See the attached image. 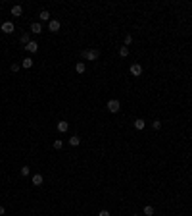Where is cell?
<instances>
[{
	"label": "cell",
	"mask_w": 192,
	"mask_h": 216,
	"mask_svg": "<svg viewBox=\"0 0 192 216\" xmlns=\"http://www.w3.org/2000/svg\"><path fill=\"white\" fill-rule=\"evenodd\" d=\"M21 14H23V8H21V6H12V15L19 18Z\"/></svg>",
	"instance_id": "obj_15"
},
{
	"label": "cell",
	"mask_w": 192,
	"mask_h": 216,
	"mask_svg": "<svg viewBox=\"0 0 192 216\" xmlns=\"http://www.w3.org/2000/svg\"><path fill=\"white\" fill-rule=\"evenodd\" d=\"M98 216H112V214H110V210H100Z\"/></svg>",
	"instance_id": "obj_24"
},
{
	"label": "cell",
	"mask_w": 192,
	"mask_h": 216,
	"mask_svg": "<svg viewBox=\"0 0 192 216\" xmlns=\"http://www.w3.org/2000/svg\"><path fill=\"white\" fill-rule=\"evenodd\" d=\"M62 147H64V141H62V139H56V141H54V149H56V150H60Z\"/></svg>",
	"instance_id": "obj_19"
},
{
	"label": "cell",
	"mask_w": 192,
	"mask_h": 216,
	"mask_svg": "<svg viewBox=\"0 0 192 216\" xmlns=\"http://www.w3.org/2000/svg\"><path fill=\"white\" fill-rule=\"evenodd\" d=\"M131 75H134V77L142 75V66L140 64H133V66H131Z\"/></svg>",
	"instance_id": "obj_6"
},
{
	"label": "cell",
	"mask_w": 192,
	"mask_h": 216,
	"mask_svg": "<svg viewBox=\"0 0 192 216\" xmlns=\"http://www.w3.org/2000/svg\"><path fill=\"white\" fill-rule=\"evenodd\" d=\"M10 70H12V72H19V64H18V62H14V64L10 66Z\"/></svg>",
	"instance_id": "obj_23"
},
{
	"label": "cell",
	"mask_w": 192,
	"mask_h": 216,
	"mask_svg": "<svg viewBox=\"0 0 192 216\" xmlns=\"http://www.w3.org/2000/svg\"><path fill=\"white\" fill-rule=\"evenodd\" d=\"M131 43H133V37H131V35H125V46H129Z\"/></svg>",
	"instance_id": "obj_22"
},
{
	"label": "cell",
	"mask_w": 192,
	"mask_h": 216,
	"mask_svg": "<svg viewBox=\"0 0 192 216\" xmlns=\"http://www.w3.org/2000/svg\"><path fill=\"white\" fill-rule=\"evenodd\" d=\"M60 27H62V23H60L58 19H50V21H48V31H50V33H58Z\"/></svg>",
	"instance_id": "obj_3"
},
{
	"label": "cell",
	"mask_w": 192,
	"mask_h": 216,
	"mask_svg": "<svg viewBox=\"0 0 192 216\" xmlns=\"http://www.w3.org/2000/svg\"><path fill=\"white\" fill-rule=\"evenodd\" d=\"M69 145H71V147H79L81 145V137L79 135H71V137H69Z\"/></svg>",
	"instance_id": "obj_12"
},
{
	"label": "cell",
	"mask_w": 192,
	"mask_h": 216,
	"mask_svg": "<svg viewBox=\"0 0 192 216\" xmlns=\"http://www.w3.org/2000/svg\"><path fill=\"white\" fill-rule=\"evenodd\" d=\"M144 128H146V122L142 120V118H137V120H134V129L140 131V129H144Z\"/></svg>",
	"instance_id": "obj_11"
},
{
	"label": "cell",
	"mask_w": 192,
	"mask_h": 216,
	"mask_svg": "<svg viewBox=\"0 0 192 216\" xmlns=\"http://www.w3.org/2000/svg\"><path fill=\"white\" fill-rule=\"evenodd\" d=\"M160 128H161V122H160V120H154V122H152V129H156V131H158Z\"/></svg>",
	"instance_id": "obj_21"
},
{
	"label": "cell",
	"mask_w": 192,
	"mask_h": 216,
	"mask_svg": "<svg viewBox=\"0 0 192 216\" xmlns=\"http://www.w3.org/2000/svg\"><path fill=\"white\" fill-rule=\"evenodd\" d=\"M0 29H2L6 35H10V33H14V31H15V25L12 21H4L2 25H0Z\"/></svg>",
	"instance_id": "obj_4"
},
{
	"label": "cell",
	"mask_w": 192,
	"mask_h": 216,
	"mask_svg": "<svg viewBox=\"0 0 192 216\" xmlns=\"http://www.w3.org/2000/svg\"><path fill=\"white\" fill-rule=\"evenodd\" d=\"M25 50L29 52V54H35V52L39 50V43H35V41H31L29 44H25Z\"/></svg>",
	"instance_id": "obj_5"
},
{
	"label": "cell",
	"mask_w": 192,
	"mask_h": 216,
	"mask_svg": "<svg viewBox=\"0 0 192 216\" xmlns=\"http://www.w3.org/2000/svg\"><path fill=\"white\" fill-rule=\"evenodd\" d=\"M31 33H35V35L42 33V25H40V21H33L31 23Z\"/></svg>",
	"instance_id": "obj_7"
},
{
	"label": "cell",
	"mask_w": 192,
	"mask_h": 216,
	"mask_svg": "<svg viewBox=\"0 0 192 216\" xmlns=\"http://www.w3.org/2000/svg\"><path fill=\"white\" fill-rule=\"evenodd\" d=\"M21 66L25 68V70L33 68V58H29V56H27V58H23V60H21Z\"/></svg>",
	"instance_id": "obj_14"
},
{
	"label": "cell",
	"mask_w": 192,
	"mask_h": 216,
	"mask_svg": "<svg viewBox=\"0 0 192 216\" xmlns=\"http://www.w3.org/2000/svg\"><path fill=\"white\" fill-rule=\"evenodd\" d=\"M129 46H121L119 48V56H121V58H127V56H129Z\"/></svg>",
	"instance_id": "obj_17"
},
{
	"label": "cell",
	"mask_w": 192,
	"mask_h": 216,
	"mask_svg": "<svg viewBox=\"0 0 192 216\" xmlns=\"http://www.w3.org/2000/svg\"><path fill=\"white\" fill-rule=\"evenodd\" d=\"M106 108L110 110L112 114H115V112H119V108H121V102L117 99H112V100H108V104H106Z\"/></svg>",
	"instance_id": "obj_2"
},
{
	"label": "cell",
	"mask_w": 192,
	"mask_h": 216,
	"mask_svg": "<svg viewBox=\"0 0 192 216\" xmlns=\"http://www.w3.org/2000/svg\"><path fill=\"white\" fill-rule=\"evenodd\" d=\"M0 214H4V206L2 205H0Z\"/></svg>",
	"instance_id": "obj_25"
},
{
	"label": "cell",
	"mask_w": 192,
	"mask_h": 216,
	"mask_svg": "<svg viewBox=\"0 0 192 216\" xmlns=\"http://www.w3.org/2000/svg\"><path fill=\"white\" fill-rule=\"evenodd\" d=\"M31 181H33V185H37V187H39V185H42V181H44V178H42V176H40V174H35V176H33V178H31Z\"/></svg>",
	"instance_id": "obj_9"
},
{
	"label": "cell",
	"mask_w": 192,
	"mask_h": 216,
	"mask_svg": "<svg viewBox=\"0 0 192 216\" xmlns=\"http://www.w3.org/2000/svg\"><path fill=\"white\" fill-rule=\"evenodd\" d=\"M98 56H100V50H98V48H87V50L81 52V58H83V60H88V62H94V60H98Z\"/></svg>",
	"instance_id": "obj_1"
},
{
	"label": "cell",
	"mask_w": 192,
	"mask_h": 216,
	"mask_svg": "<svg viewBox=\"0 0 192 216\" xmlns=\"http://www.w3.org/2000/svg\"><path fill=\"white\" fill-rule=\"evenodd\" d=\"M133 216H140V214H133Z\"/></svg>",
	"instance_id": "obj_26"
},
{
	"label": "cell",
	"mask_w": 192,
	"mask_h": 216,
	"mask_svg": "<svg viewBox=\"0 0 192 216\" xmlns=\"http://www.w3.org/2000/svg\"><path fill=\"white\" fill-rule=\"evenodd\" d=\"M75 72L83 75V73L87 72V64H85V62H77V64H75Z\"/></svg>",
	"instance_id": "obj_10"
},
{
	"label": "cell",
	"mask_w": 192,
	"mask_h": 216,
	"mask_svg": "<svg viewBox=\"0 0 192 216\" xmlns=\"http://www.w3.org/2000/svg\"><path fill=\"white\" fill-rule=\"evenodd\" d=\"M39 18H40V21H50V12L48 10H40Z\"/></svg>",
	"instance_id": "obj_13"
},
{
	"label": "cell",
	"mask_w": 192,
	"mask_h": 216,
	"mask_svg": "<svg viewBox=\"0 0 192 216\" xmlns=\"http://www.w3.org/2000/svg\"><path fill=\"white\" fill-rule=\"evenodd\" d=\"M19 172H21V176H29V174H31V168H29V166H23Z\"/></svg>",
	"instance_id": "obj_20"
},
{
	"label": "cell",
	"mask_w": 192,
	"mask_h": 216,
	"mask_svg": "<svg viewBox=\"0 0 192 216\" xmlns=\"http://www.w3.org/2000/svg\"><path fill=\"white\" fill-rule=\"evenodd\" d=\"M19 43H21V44H29V43H31V37H29V33H23L21 37H19Z\"/></svg>",
	"instance_id": "obj_16"
},
{
	"label": "cell",
	"mask_w": 192,
	"mask_h": 216,
	"mask_svg": "<svg viewBox=\"0 0 192 216\" xmlns=\"http://www.w3.org/2000/svg\"><path fill=\"white\" fill-rule=\"evenodd\" d=\"M154 212H156V210H154L152 205H146V206H144V214H146V216H154Z\"/></svg>",
	"instance_id": "obj_18"
},
{
	"label": "cell",
	"mask_w": 192,
	"mask_h": 216,
	"mask_svg": "<svg viewBox=\"0 0 192 216\" xmlns=\"http://www.w3.org/2000/svg\"><path fill=\"white\" fill-rule=\"evenodd\" d=\"M56 128H58V131H60V133H65V131L69 129V124H67L65 120H62V122H58V125H56Z\"/></svg>",
	"instance_id": "obj_8"
}]
</instances>
